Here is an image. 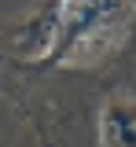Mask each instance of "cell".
Masks as SVG:
<instances>
[{
    "mask_svg": "<svg viewBox=\"0 0 136 147\" xmlns=\"http://www.w3.org/2000/svg\"><path fill=\"white\" fill-rule=\"evenodd\" d=\"M133 11H136L133 4H103L88 26H81L66 44H59L48 59H40L33 66L37 70H92V66H103L129 40L133 18H136Z\"/></svg>",
    "mask_w": 136,
    "mask_h": 147,
    "instance_id": "1",
    "label": "cell"
},
{
    "mask_svg": "<svg viewBox=\"0 0 136 147\" xmlns=\"http://www.w3.org/2000/svg\"><path fill=\"white\" fill-rule=\"evenodd\" d=\"M99 147H136V96L118 92L99 110Z\"/></svg>",
    "mask_w": 136,
    "mask_h": 147,
    "instance_id": "2",
    "label": "cell"
}]
</instances>
